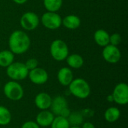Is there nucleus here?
I'll use <instances>...</instances> for the list:
<instances>
[{
  "instance_id": "20",
  "label": "nucleus",
  "mask_w": 128,
  "mask_h": 128,
  "mask_svg": "<svg viewBox=\"0 0 128 128\" xmlns=\"http://www.w3.org/2000/svg\"><path fill=\"white\" fill-rule=\"evenodd\" d=\"M68 122L70 126H78L80 127L84 122V116L81 112H71L68 117Z\"/></svg>"
},
{
  "instance_id": "33",
  "label": "nucleus",
  "mask_w": 128,
  "mask_h": 128,
  "mask_svg": "<svg viewBox=\"0 0 128 128\" xmlns=\"http://www.w3.org/2000/svg\"></svg>"
},
{
  "instance_id": "18",
  "label": "nucleus",
  "mask_w": 128,
  "mask_h": 128,
  "mask_svg": "<svg viewBox=\"0 0 128 128\" xmlns=\"http://www.w3.org/2000/svg\"><path fill=\"white\" fill-rule=\"evenodd\" d=\"M121 116V111L118 107L111 106L106 110L104 112V118L109 123L117 122Z\"/></svg>"
},
{
  "instance_id": "6",
  "label": "nucleus",
  "mask_w": 128,
  "mask_h": 128,
  "mask_svg": "<svg viewBox=\"0 0 128 128\" xmlns=\"http://www.w3.org/2000/svg\"><path fill=\"white\" fill-rule=\"evenodd\" d=\"M50 111L55 115V116H62L67 118L71 112L68 107V103L67 99L63 96H56L52 100L50 106Z\"/></svg>"
},
{
  "instance_id": "13",
  "label": "nucleus",
  "mask_w": 128,
  "mask_h": 128,
  "mask_svg": "<svg viewBox=\"0 0 128 128\" xmlns=\"http://www.w3.org/2000/svg\"><path fill=\"white\" fill-rule=\"evenodd\" d=\"M52 97L46 92H40L34 98V104L40 110H50L52 104Z\"/></svg>"
},
{
  "instance_id": "11",
  "label": "nucleus",
  "mask_w": 128,
  "mask_h": 128,
  "mask_svg": "<svg viewBox=\"0 0 128 128\" xmlns=\"http://www.w3.org/2000/svg\"><path fill=\"white\" fill-rule=\"evenodd\" d=\"M28 77L33 84L44 85L48 81L49 75L46 70L38 67L33 70H28Z\"/></svg>"
},
{
  "instance_id": "10",
  "label": "nucleus",
  "mask_w": 128,
  "mask_h": 128,
  "mask_svg": "<svg viewBox=\"0 0 128 128\" xmlns=\"http://www.w3.org/2000/svg\"><path fill=\"white\" fill-rule=\"evenodd\" d=\"M102 56L104 59L110 64H116L120 61L122 57L121 51L117 46H113L111 44H108L104 47Z\"/></svg>"
},
{
  "instance_id": "28",
  "label": "nucleus",
  "mask_w": 128,
  "mask_h": 128,
  "mask_svg": "<svg viewBox=\"0 0 128 128\" xmlns=\"http://www.w3.org/2000/svg\"><path fill=\"white\" fill-rule=\"evenodd\" d=\"M81 128H95V126L90 122H86L82 124Z\"/></svg>"
},
{
  "instance_id": "12",
  "label": "nucleus",
  "mask_w": 128,
  "mask_h": 128,
  "mask_svg": "<svg viewBox=\"0 0 128 128\" xmlns=\"http://www.w3.org/2000/svg\"><path fill=\"white\" fill-rule=\"evenodd\" d=\"M54 118L55 115L50 110H40L36 116L35 122L41 128H49L50 127Z\"/></svg>"
},
{
  "instance_id": "25",
  "label": "nucleus",
  "mask_w": 128,
  "mask_h": 128,
  "mask_svg": "<svg viewBox=\"0 0 128 128\" xmlns=\"http://www.w3.org/2000/svg\"><path fill=\"white\" fill-rule=\"evenodd\" d=\"M24 64H25L26 67L27 68V69L28 70H33V69H34V68L38 67V61L36 58H28Z\"/></svg>"
},
{
  "instance_id": "7",
  "label": "nucleus",
  "mask_w": 128,
  "mask_h": 128,
  "mask_svg": "<svg viewBox=\"0 0 128 128\" xmlns=\"http://www.w3.org/2000/svg\"><path fill=\"white\" fill-rule=\"evenodd\" d=\"M62 18L56 12H46L40 17L42 25L47 29L56 30L61 27Z\"/></svg>"
},
{
  "instance_id": "17",
  "label": "nucleus",
  "mask_w": 128,
  "mask_h": 128,
  "mask_svg": "<svg viewBox=\"0 0 128 128\" xmlns=\"http://www.w3.org/2000/svg\"><path fill=\"white\" fill-rule=\"evenodd\" d=\"M65 60L67 62L68 65L70 68H74V69H79L82 68L84 64L83 58L80 55L76 53L68 55V56L66 58Z\"/></svg>"
},
{
  "instance_id": "9",
  "label": "nucleus",
  "mask_w": 128,
  "mask_h": 128,
  "mask_svg": "<svg viewBox=\"0 0 128 128\" xmlns=\"http://www.w3.org/2000/svg\"><path fill=\"white\" fill-rule=\"evenodd\" d=\"M113 102L118 105H126L128 103V86L125 82L117 84L112 93Z\"/></svg>"
},
{
  "instance_id": "27",
  "label": "nucleus",
  "mask_w": 128,
  "mask_h": 128,
  "mask_svg": "<svg viewBox=\"0 0 128 128\" xmlns=\"http://www.w3.org/2000/svg\"><path fill=\"white\" fill-rule=\"evenodd\" d=\"M81 113L82 114V116L85 117V116H87V117H91L92 116H93V110H88V109H86V110H82Z\"/></svg>"
},
{
  "instance_id": "21",
  "label": "nucleus",
  "mask_w": 128,
  "mask_h": 128,
  "mask_svg": "<svg viewBox=\"0 0 128 128\" xmlns=\"http://www.w3.org/2000/svg\"><path fill=\"white\" fill-rule=\"evenodd\" d=\"M11 119L12 115L10 110L4 106H0V126L8 125Z\"/></svg>"
},
{
  "instance_id": "8",
  "label": "nucleus",
  "mask_w": 128,
  "mask_h": 128,
  "mask_svg": "<svg viewBox=\"0 0 128 128\" xmlns=\"http://www.w3.org/2000/svg\"><path fill=\"white\" fill-rule=\"evenodd\" d=\"M21 27L26 31L34 30L40 23V18L37 14L32 11L24 13L20 20Z\"/></svg>"
},
{
  "instance_id": "19",
  "label": "nucleus",
  "mask_w": 128,
  "mask_h": 128,
  "mask_svg": "<svg viewBox=\"0 0 128 128\" xmlns=\"http://www.w3.org/2000/svg\"><path fill=\"white\" fill-rule=\"evenodd\" d=\"M14 62V54L8 50L0 52V67L8 68Z\"/></svg>"
},
{
  "instance_id": "29",
  "label": "nucleus",
  "mask_w": 128,
  "mask_h": 128,
  "mask_svg": "<svg viewBox=\"0 0 128 128\" xmlns=\"http://www.w3.org/2000/svg\"><path fill=\"white\" fill-rule=\"evenodd\" d=\"M14 3L17 4H25L28 0H12Z\"/></svg>"
},
{
  "instance_id": "16",
  "label": "nucleus",
  "mask_w": 128,
  "mask_h": 128,
  "mask_svg": "<svg viewBox=\"0 0 128 128\" xmlns=\"http://www.w3.org/2000/svg\"><path fill=\"white\" fill-rule=\"evenodd\" d=\"M94 39L95 43L100 46L104 47L110 44V34L104 29H98L94 34Z\"/></svg>"
},
{
  "instance_id": "22",
  "label": "nucleus",
  "mask_w": 128,
  "mask_h": 128,
  "mask_svg": "<svg viewBox=\"0 0 128 128\" xmlns=\"http://www.w3.org/2000/svg\"><path fill=\"white\" fill-rule=\"evenodd\" d=\"M63 0H44V5L49 12H57L62 8Z\"/></svg>"
},
{
  "instance_id": "26",
  "label": "nucleus",
  "mask_w": 128,
  "mask_h": 128,
  "mask_svg": "<svg viewBox=\"0 0 128 128\" xmlns=\"http://www.w3.org/2000/svg\"><path fill=\"white\" fill-rule=\"evenodd\" d=\"M21 128H40V127L35 122V121H27L22 124Z\"/></svg>"
},
{
  "instance_id": "15",
  "label": "nucleus",
  "mask_w": 128,
  "mask_h": 128,
  "mask_svg": "<svg viewBox=\"0 0 128 128\" xmlns=\"http://www.w3.org/2000/svg\"><path fill=\"white\" fill-rule=\"evenodd\" d=\"M81 20L80 18L74 14H70L65 16L62 21V25H63L65 28L74 30L76 29L80 26Z\"/></svg>"
},
{
  "instance_id": "2",
  "label": "nucleus",
  "mask_w": 128,
  "mask_h": 128,
  "mask_svg": "<svg viewBox=\"0 0 128 128\" xmlns=\"http://www.w3.org/2000/svg\"><path fill=\"white\" fill-rule=\"evenodd\" d=\"M70 93L76 98L86 99L91 94V87L88 82L82 78L74 79L68 86Z\"/></svg>"
},
{
  "instance_id": "30",
  "label": "nucleus",
  "mask_w": 128,
  "mask_h": 128,
  "mask_svg": "<svg viewBox=\"0 0 128 128\" xmlns=\"http://www.w3.org/2000/svg\"><path fill=\"white\" fill-rule=\"evenodd\" d=\"M107 101L109 102H113V98H112V94H110L107 96Z\"/></svg>"
},
{
  "instance_id": "4",
  "label": "nucleus",
  "mask_w": 128,
  "mask_h": 128,
  "mask_svg": "<svg viewBox=\"0 0 128 128\" xmlns=\"http://www.w3.org/2000/svg\"><path fill=\"white\" fill-rule=\"evenodd\" d=\"M7 76L14 81H21L28 77V70L22 62H13L6 68Z\"/></svg>"
},
{
  "instance_id": "5",
  "label": "nucleus",
  "mask_w": 128,
  "mask_h": 128,
  "mask_svg": "<svg viewBox=\"0 0 128 128\" xmlns=\"http://www.w3.org/2000/svg\"><path fill=\"white\" fill-rule=\"evenodd\" d=\"M50 52L52 58L57 62L65 60L69 55V49L67 44L61 39L54 40L51 43Z\"/></svg>"
},
{
  "instance_id": "3",
  "label": "nucleus",
  "mask_w": 128,
  "mask_h": 128,
  "mask_svg": "<svg viewBox=\"0 0 128 128\" xmlns=\"http://www.w3.org/2000/svg\"><path fill=\"white\" fill-rule=\"evenodd\" d=\"M4 96L10 100L19 101L24 96V89L17 82L10 80L6 82L3 88Z\"/></svg>"
},
{
  "instance_id": "23",
  "label": "nucleus",
  "mask_w": 128,
  "mask_h": 128,
  "mask_svg": "<svg viewBox=\"0 0 128 128\" xmlns=\"http://www.w3.org/2000/svg\"><path fill=\"white\" fill-rule=\"evenodd\" d=\"M70 125L67 118L62 116H55L50 128H70Z\"/></svg>"
},
{
  "instance_id": "31",
  "label": "nucleus",
  "mask_w": 128,
  "mask_h": 128,
  "mask_svg": "<svg viewBox=\"0 0 128 128\" xmlns=\"http://www.w3.org/2000/svg\"><path fill=\"white\" fill-rule=\"evenodd\" d=\"M70 128H81V127H78V126H70Z\"/></svg>"
},
{
  "instance_id": "14",
  "label": "nucleus",
  "mask_w": 128,
  "mask_h": 128,
  "mask_svg": "<svg viewBox=\"0 0 128 128\" xmlns=\"http://www.w3.org/2000/svg\"><path fill=\"white\" fill-rule=\"evenodd\" d=\"M57 79L58 82L63 86H68L73 81L74 74L70 68L64 67L59 69L57 74Z\"/></svg>"
},
{
  "instance_id": "24",
  "label": "nucleus",
  "mask_w": 128,
  "mask_h": 128,
  "mask_svg": "<svg viewBox=\"0 0 128 128\" xmlns=\"http://www.w3.org/2000/svg\"><path fill=\"white\" fill-rule=\"evenodd\" d=\"M122 42V36L118 33H114L110 35V44L118 46Z\"/></svg>"
},
{
  "instance_id": "1",
  "label": "nucleus",
  "mask_w": 128,
  "mask_h": 128,
  "mask_svg": "<svg viewBox=\"0 0 128 128\" xmlns=\"http://www.w3.org/2000/svg\"><path fill=\"white\" fill-rule=\"evenodd\" d=\"M30 45V38L25 32L21 30H15L8 38V46L14 55L25 53L29 49Z\"/></svg>"
},
{
  "instance_id": "32",
  "label": "nucleus",
  "mask_w": 128,
  "mask_h": 128,
  "mask_svg": "<svg viewBox=\"0 0 128 128\" xmlns=\"http://www.w3.org/2000/svg\"><path fill=\"white\" fill-rule=\"evenodd\" d=\"M0 87H1V82H0Z\"/></svg>"
}]
</instances>
